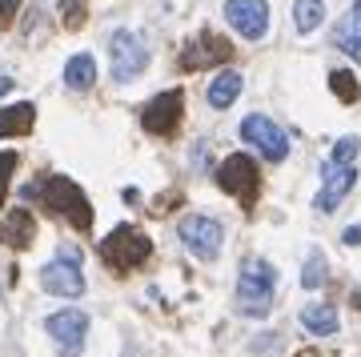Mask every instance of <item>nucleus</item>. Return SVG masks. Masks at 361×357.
Listing matches in <instances>:
<instances>
[{"label": "nucleus", "instance_id": "14", "mask_svg": "<svg viewBox=\"0 0 361 357\" xmlns=\"http://www.w3.org/2000/svg\"><path fill=\"white\" fill-rule=\"evenodd\" d=\"M329 40L345 52L349 61H361V0H353V4H349V13L334 25Z\"/></svg>", "mask_w": 361, "mask_h": 357}, {"label": "nucleus", "instance_id": "13", "mask_svg": "<svg viewBox=\"0 0 361 357\" xmlns=\"http://www.w3.org/2000/svg\"><path fill=\"white\" fill-rule=\"evenodd\" d=\"M353 185H357V169L353 165H325V189L313 197V209L317 213H334Z\"/></svg>", "mask_w": 361, "mask_h": 357}, {"label": "nucleus", "instance_id": "20", "mask_svg": "<svg viewBox=\"0 0 361 357\" xmlns=\"http://www.w3.org/2000/svg\"><path fill=\"white\" fill-rule=\"evenodd\" d=\"M293 25H297V32H313L317 25H325V4L322 0H297Z\"/></svg>", "mask_w": 361, "mask_h": 357}, {"label": "nucleus", "instance_id": "12", "mask_svg": "<svg viewBox=\"0 0 361 357\" xmlns=\"http://www.w3.org/2000/svg\"><path fill=\"white\" fill-rule=\"evenodd\" d=\"M40 289L52 297H80L85 294V277H80L77 261H65V257H56L52 265L40 269Z\"/></svg>", "mask_w": 361, "mask_h": 357}, {"label": "nucleus", "instance_id": "24", "mask_svg": "<svg viewBox=\"0 0 361 357\" xmlns=\"http://www.w3.org/2000/svg\"><path fill=\"white\" fill-rule=\"evenodd\" d=\"M61 8H65L68 28H80V20H85V8H80V0H61Z\"/></svg>", "mask_w": 361, "mask_h": 357}, {"label": "nucleus", "instance_id": "31", "mask_svg": "<svg viewBox=\"0 0 361 357\" xmlns=\"http://www.w3.org/2000/svg\"><path fill=\"white\" fill-rule=\"evenodd\" d=\"M129 357H141V353H129Z\"/></svg>", "mask_w": 361, "mask_h": 357}, {"label": "nucleus", "instance_id": "7", "mask_svg": "<svg viewBox=\"0 0 361 357\" xmlns=\"http://www.w3.org/2000/svg\"><path fill=\"white\" fill-rule=\"evenodd\" d=\"M177 233H180V241H185V249H189L193 257H201V261H213V257L221 253V241H225L221 221L217 217H201V213L180 217Z\"/></svg>", "mask_w": 361, "mask_h": 357}, {"label": "nucleus", "instance_id": "2", "mask_svg": "<svg viewBox=\"0 0 361 357\" xmlns=\"http://www.w3.org/2000/svg\"><path fill=\"white\" fill-rule=\"evenodd\" d=\"M40 209H44V213H56V217H68L77 229H89L92 225L89 197H85V189L73 185L68 177H49L40 185Z\"/></svg>", "mask_w": 361, "mask_h": 357}, {"label": "nucleus", "instance_id": "5", "mask_svg": "<svg viewBox=\"0 0 361 357\" xmlns=\"http://www.w3.org/2000/svg\"><path fill=\"white\" fill-rule=\"evenodd\" d=\"M217 185L225 193H233V197H241V205H245V209H253V205H257V185H261L253 157H245V153L225 157V161H221V169H217Z\"/></svg>", "mask_w": 361, "mask_h": 357}, {"label": "nucleus", "instance_id": "3", "mask_svg": "<svg viewBox=\"0 0 361 357\" xmlns=\"http://www.w3.org/2000/svg\"><path fill=\"white\" fill-rule=\"evenodd\" d=\"M149 253H153V241H149L145 233H137L133 225H116V229L101 241V261L113 269V273H129V269L145 265Z\"/></svg>", "mask_w": 361, "mask_h": 357}, {"label": "nucleus", "instance_id": "22", "mask_svg": "<svg viewBox=\"0 0 361 357\" xmlns=\"http://www.w3.org/2000/svg\"><path fill=\"white\" fill-rule=\"evenodd\" d=\"M329 89H334L337 101H345V104L357 101V80H353V73H345V68H334V73H329Z\"/></svg>", "mask_w": 361, "mask_h": 357}, {"label": "nucleus", "instance_id": "27", "mask_svg": "<svg viewBox=\"0 0 361 357\" xmlns=\"http://www.w3.org/2000/svg\"><path fill=\"white\" fill-rule=\"evenodd\" d=\"M341 241H345V245H361V225H349V229L341 233Z\"/></svg>", "mask_w": 361, "mask_h": 357}, {"label": "nucleus", "instance_id": "26", "mask_svg": "<svg viewBox=\"0 0 361 357\" xmlns=\"http://www.w3.org/2000/svg\"><path fill=\"white\" fill-rule=\"evenodd\" d=\"M16 8H20V0H0V20H13Z\"/></svg>", "mask_w": 361, "mask_h": 357}, {"label": "nucleus", "instance_id": "8", "mask_svg": "<svg viewBox=\"0 0 361 357\" xmlns=\"http://www.w3.org/2000/svg\"><path fill=\"white\" fill-rule=\"evenodd\" d=\"M44 333L61 345L65 357H77L80 345H85V337H89V313H85V309H73V305L56 309V313L44 317Z\"/></svg>", "mask_w": 361, "mask_h": 357}, {"label": "nucleus", "instance_id": "29", "mask_svg": "<svg viewBox=\"0 0 361 357\" xmlns=\"http://www.w3.org/2000/svg\"><path fill=\"white\" fill-rule=\"evenodd\" d=\"M8 89H13V80H8V77H0V97H4Z\"/></svg>", "mask_w": 361, "mask_h": 357}, {"label": "nucleus", "instance_id": "11", "mask_svg": "<svg viewBox=\"0 0 361 357\" xmlns=\"http://www.w3.org/2000/svg\"><path fill=\"white\" fill-rule=\"evenodd\" d=\"M233 56V44L225 37H217V32H209V28H201V37H193V44L180 52V68H209V64H221Z\"/></svg>", "mask_w": 361, "mask_h": 357}, {"label": "nucleus", "instance_id": "1", "mask_svg": "<svg viewBox=\"0 0 361 357\" xmlns=\"http://www.w3.org/2000/svg\"><path fill=\"white\" fill-rule=\"evenodd\" d=\"M273 289H277V269L265 257H245L241 261V277H237V313L241 317H265L273 305Z\"/></svg>", "mask_w": 361, "mask_h": 357}, {"label": "nucleus", "instance_id": "4", "mask_svg": "<svg viewBox=\"0 0 361 357\" xmlns=\"http://www.w3.org/2000/svg\"><path fill=\"white\" fill-rule=\"evenodd\" d=\"M109 52H113L109 68H113L116 85H133V80L149 68V44H145V37H137L133 28H116L113 40H109Z\"/></svg>", "mask_w": 361, "mask_h": 357}, {"label": "nucleus", "instance_id": "10", "mask_svg": "<svg viewBox=\"0 0 361 357\" xmlns=\"http://www.w3.org/2000/svg\"><path fill=\"white\" fill-rule=\"evenodd\" d=\"M225 20L245 40H261L269 32V4L265 0H229L225 4Z\"/></svg>", "mask_w": 361, "mask_h": 357}, {"label": "nucleus", "instance_id": "9", "mask_svg": "<svg viewBox=\"0 0 361 357\" xmlns=\"http://www.w3.org/2000/svg\"><path fill=\"white\" fill-rule=\"evenodd\" d=\"M180 116H185V92L169 89V92H157L153 101L141 109V125L153 137H173L180 128Z\"/></svg>", "mask_w": 361, "mask_h": 357}, {"label": "nucleus", "instance_id": "25", "mask_svg": "<svg viewBox=\"0 0 361 357\" xmlns=\"http://www.w3.org/2000/svg\"><path fill=\"white\" fill-rule=\"evenodd\" d=\"M13 169H16V153H0V197H4V185H8Z\"/></svg>", "mask_w": 361, "mask_h": 357}, {"label": "nucleus", "instance_id": "16", "mask_svg": "<svg viewBox=\"0 0 361 357\" xmlns=\"http://www.w3.org/2000/svg\"><path fill=\"white\" fill-rule=\"evenodd\" d=\"M32 121H37V109L28 101L8 104V109H0V137H28Z\"/></svg>", "mask_w": 361, "mask_h": 357}, {"label": "nucleus", "instance_id": "6", "mask_svg": "<svg viewBox=\"0 0 361 357\" xmlns=\"http://www.w3.org/2000/svg\"><path fill=\"white\" fill-rule=\"evenodd\" d=\"M241 137H245V145H253L265 161H285V157H289V137H285V128L277 125V121H269V116H261V113H249L245 121H241Z\"/></svg>", "mask_w": 361, "mask_h": 357}, {"label": "nucleus", "instance_id": "21", "mask_svg": "<svg viewBox=\"0 0 361 357\" xmlns=\"http://www.w3.org/2000/svg\"><path fill=\"white\" fill-rule=\"evenodd\" d=\"M325 281H329V261H325L322 249H313V253L305 257V269H301V285H305V289H322Z\"/></svg>", "mask_w": 361, "mask_h": 357}, {"label": "nucleus", "instance_id": "18", "mask_svg": "<svg viewBox=\"0 0 361 357\" xmlns=\"http://www.w3.org/2000/svg\"><path fill=\"white\" fill-rule=\"evenodd\" d=\"M209 104H213V109H229L233 101H237V97H241V73H233V68H225V73H221L217 80H213V85H209Z\"/></svg>", "mask_w": 361, "mask_h": 357}, {"label": "nucleus", "instance_id": "19", "mask_svg": "<svg viewBox=\"0 0 361 357\" xmlns=\"http://www.w3.org/2000/svg\"><path fill=\"white\" fill-rule=\"evenodd\" d=\"M301 325L310 333H317V337H334L341 321H337L334 305H310V309H301Z\"/></svg>", "mask_w": 361, "mask_h": 357}, {"label": "nucleus", "instance_id": "15", "mask_svg": "<svg viewBox=\"0 0 361 357\" xmlns=\"http://www.w3.org/2000/svg\"><path fill=\"white\" fill-rule=\"evenodd\" d=\"M37 233V221L25 209H8V217L0 221V241H8V249H28Z\"/></svg>", "mask_w": 361, "mask_h": 357}, {"label": "nucleus", "instance_id": "17", "mask_svg": "<svg viewBox=\"0 0 361 357\" xmlns=\"http://www.w3.org/2000/svg\"><path fill=\"white\" fill-rule=\"evenodd\" d=\"M92 80H97V61H92L89 52L68 56V64H65V85H68V89L85 92V89H92Z\"/></svg>", "mask_w": 361, "mask_h": 357}, {"label": "nucleus", "instance_id": "30", "mask_svg": "<svg viewBox=\"0 0 361 357\" xmlns=\"http://www.w3.org/2000/svg\"><path fill=\"white\" fill-rule=\"evenodd\" d=\"M353 305H361V289H357V294H353Z\"/></svg>", "mask_w": 361, "mask_h": 357}, {"label": "nucleus", "instance_id": "23", "mask_svg": "<svg viewBox=\"0 0 361 357\" xmlns=\"http://www.w3.org/2000/svg\"><path fill=\"white\" fill-rule=\"evenodd\" d=\"M357 153H361V137H341L334 145V153H329L325 165H353V157Z\"/></svg>", "mask_w": 361, "mask_h": 357}, {"label": "nucleus", "instance_id": "28", "mask_svg": "<svg viewBox=\"0 0 361 357\" xmlns=\"http://www.w3.org/2000/svg\"><path fill=\"white\" fill-rule=\"evenodd\" d=\"M61 257H65V261H77V265H80V249H68V245H61Z\"/></svg>", "mask_w": 361, "mask_h": 357}]
</instances>
